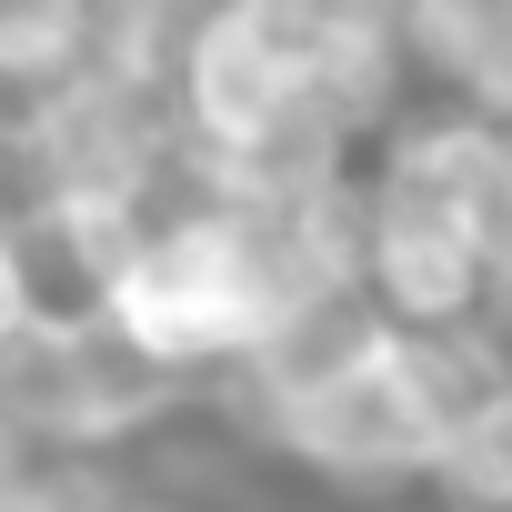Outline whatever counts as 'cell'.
Here are the masks:
<instances>
[{
  "mask_svg": "<svg viewBox=\"0 0 512 512\" xmlns=\"http://www.w3.org/2000/svg\"><path fill=\"white\" fill-rule=\"evenodd\" d=\"M0 221H11V161H0Z\"/></svg>",
  "mask_w": 512,
  "mask_h": 512,
  "instance_id": "obj_8",
  "label": "cell"
},
{
  "mask_svg": "<svg viewBox=\"0 0 512 512\" xmlns=\"http://www.w3.org/2000/svg\"><path fill=\"white\" fill-rule=\"evenodd\" d=\"M101 51V0H0V101H21Z\"/></svg>",
  "mask_w": 512,
  "mask_h": 512,
  "instance_id": "obj_5",
  "label": "cell"
},
{
  "mask_svg": "<svg viewBox=\"0 0 512 512\" xmlns=\"http://www.w3.org/2000/svg\"><path fill=\"white\" fill-rule=\"evenodd\" d=\"M41 312H51V292H41V262H31V231L11 211V221H0V352H11Z\"/></svg>",
  "mask_w": 512,
  "mask_h": 512,
  "instance_id": "obj_6",
  "label": "cell"
},
{
  "mask_svg": "<svg viewBox=\"0 0 512 512\" xmlns=\"http://www.w3.org/2000/svg\"><path fill=\"white\" fill-rule=\"evenodd\" d=\"M392 51L432 101L512 121V0H392Z\"/></svg>",
  "mask_w": 512,
  "mask_h": 512,
  "instance_id": "obj_3",
  "label": "cell"
},
{
  "mask_svg": "<svg viewBox=\"0 0 512 512\" xmlns=\"http://www.w3.org/2000/svg\"><path fill=\"white\" fill-rule=\"evenodd\" d=\"M101 312H111L161 372H181V382L201 392V382H221L251 342H262L272 282H262V262H251L231 201H221L201 171H181V191H161V211H151L141 241L121 251V272L101 282Z\"/></svg>",
  "mask_w": 512,
  "mask_h": 512,
  "instance_id": "obj_1",
  "label": "cell"
},
{
  "mask_svg": "<svg viewBox=\"0 0 512 512\" xmlns=\"http://www.w3.org/2000/svg\"><path fill=\"white\" fill-rule=\"evenodd\" d=\"M91 512H191V502H181V492H161V482H131V472H121Z\"/></svg>",
  "mask_w": 512,
  "mask_h": 512,
  "instance_id": "obj_7",
  "label": "cell"
},
{
  "mask_svg": "<svg viewBox=\"0 0 512 512\" xmlns=\"http://www.w3.org/2000/svg\"><path fill=\"white\" fill-rule=\"evenodd\" d=\"M362 292L402 332H452V322L502 312V272H492L472 211L452 201V181L422 161V141L402 121L382 131V151L362 171Z\"/></svg>",
  "mask_w": 512,
  "mask_h": 512,
  "instance_id": "obj_2",
  "label": "cell"
},
{
  "mask_svg": "<svg viewBox=\"0 0 512 512\" xmlns=\"http://www.w3.org/2000/svg\"><path fill=\"white\" fill-rule=\"evenodd\" d=\"M422 492H432L442 512H512V372H502L482 402L452 412V432H442Z\"/></svg>",
  "mask_w": 512,
  "mask_h": 512,
  "instance_id": "obj_4",
  "label": "cell"
}]
</instances>
